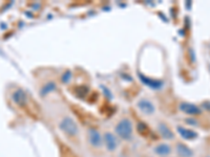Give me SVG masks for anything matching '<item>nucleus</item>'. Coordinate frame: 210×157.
Here are the masks:
<instances>
[{
    "mask_svg": "<svg viewBox=\"0 0 210 157\" xmlns=\"http://www.w3.org/2000/svg\"><path fill=\"white\" fill-rule=\"evenodd\" d=\"M176 150H177V155H179L180 157H192V155H193L192 150L188 148L186 145L181 143V142H179L177 145Z\"/></svg>",
    "mask_w": 210,
    "mask_h": 157,
    "instance_id": "9b49d317",
    "label": "nucleus"
},
{
    "mask_svg": "<svg viewBox=\"0 0 210 157\" xmlns=\"http://www.w3.org/2000/svg\"><path fill=\"white\" fill-rule=\"evenodd\" d=\"M69 74H71V72H69V71H67L66 74H64V77L62 78V81H63V82H67V81H68L69 78H71V77H68Z\"/></svg>",
    "mask_w": 210,
    "mask_h": 157,
    "instance_id": "ddd939ff",
    "label": "nucleus"
},
{
    "mask_svg": "<svg viewBox=\"0 0 210 157\" xmlns=\"http://www.w3.org/2000/svg\"><path fill=\"white\" fill-rule=\"evenodd\" d=\"M177 133L180 134V136L186 140H193L195 139L199 135L195 131H193V130L184 128V127H180V126L177 127Z\"/></svg>",
    "mask_w": 210,
    "mask_h": 157,
    "instance_id": "0eeeda50",
    "label": "nucleus"
},
{
    "mask_svg": "<svg viewBox=\"0 0 210 157\" xmlns=\"http://www.w3.org/2000/svg\"><path fill=\"white\" fill-rule=\"evenodd\" d=\"M133 123L128 118H122L116 126V133L121 139L129 140L133 137Z\"/></svg>",
    "mask_w": 210,
    "mask_h": 157,
    "instance_id": "f257e3e1",
    "label": "nucleus"
},
{
    "mask_svg": "<svg viewBox=\"0 0 210 157\" xmlns=\"http://www.w3.org/2000/svg\"><path fill=\"white\" fill-rule=\"evenodd\" d=\"M158 131H159V133H160V135L161 136L163 137L164 139H172L174 137V134H173V132L171 131L170 130V128L167 126V125H165V124H163V123H161V124H159V126H158Z\"/></svg>",
    "mask_w": 210,
    "mask_h": 157,
    "instance_id": "1a4fd4ad",
    "label": "nucleus"
},
{
    "mask_svg": "<svg viewBox=\"0 0 210 157\" xmlns=\"http://www.w3.org/2000/svg\"><path fill=\"white\" fill-rule=\"evenodd\" d=\"M12 99L14 101L15 104L19 105V106H24L26 104V94L24 93L23 90L21 89H18L16 90L12 95Z\"/></svg>",
    "mask_w": 210,
    "mask_h": 157,
    "instance_id": "9d476101",
    "label": "nucleus"
},
{
    "mask_svg": "<svg viewBox=\"0 0 210 157\" xmlns=\"http://www.w3.org/2000/svg\"><path fill=\"white\" fill-rule=\"evenodd\" d=\"M209 157H210V156H209Z\"/></svg>",
    "mask_w": 210,
    "mask_h": 157,
    "instance_id": "4468645a",
    "label": "nucleus"
},
{
    "mask_svg": "<svg viewBox=\"0 0 210 157\" xmlns=\"http://www.w3.org/2000/svg\"><path fill=\"white\" fill-rule=\"evenodd\" d=\"M153 152L161 157H167L171 153V147L168 143H159L153 148Z\"/></svg>",
    "mask_w": 210,
    "mask_h": 157,
    "instance_id": "6e6552de",
    "label": "nucleus"
},
{
    "mask_svg": "<svg viewBox=\"0 0 210 157\" xmlns=\"http://www.w3.org/2000/svg\"><path fill=\"white\" fill-rule=\"evenodd\" d=\"M61 131L64 132L67 136H76L79 132V127H78L77 123L72 120V117H64L62 121L59 124Z\"/></svg>",
    "mask_w": 210,
    "mask_h": 157,
    "instance_id": "f03ea898",
    "label": "nucleus"
},
{
    "mask_svg": "<svg viewBox=\"0 0 210 157\" xmlns=\"http://www.w3.org/2000/svg\"><path fill=\"white\" fill-rule=\"evenodd\" d=\"M56 88V85L54 83H50V84H47L46 86H44L43 87V89L41 90V94L42 95H44V94H47L50 91H52V90H54V89Z\"/></svg>",
    "mask_w": 210,
    "mask_h": 157,
    "instance_id": "f8f14e48",
    "label": "nucleus"
},
{
    "mask_svg": "<svg viewBox=\"0 0 210 157\" xmlns=\"http://www.w3.org/2000/svg\"><path fill=\"white\" fill-rule=\"evenodd\" d=\"M103 143L109 152L116 151V149L118 148V145H119L116 135L112 134V132H106V133L103 135Z\"/></svg>",
    "mask_w": 210,
    "mask_h": 157,
    "instance_id": "20e7f679",
    "label": "nucleus"
},
{
    "mask_svg": "<svg viewBox=\"0 0 210 157\" xmlns=\"http://www.w3.org/2000/svg\"><path fill=\"white\" fill-rule=\"evenodd\" d=\"M87 137L88 142H90V146L95 148H100L103 145V136L101 135L100 132L97 129H90L87 132Z\"/></svg>",
    "mask_w": 210,
    "mask_h": 157,
    "instance_id": "7ed1b4c3",
    "label": "nucleus"
},
{
    "mask_svg": "<svg viewBox=\"0 0 210 157\" xmlns=\"http://www.w3.org/2000/svg\"><path fill=\"white\" fill-rule=\"evenodd\" d=\"M180 110L189 115H198L202 113V110L200 107H198L195 104H190V103H186V102H183L180 104Z\"/></svg>",
    "mask_w": 210,
    "mask_h": 157,
    "instance_id": "423d86ee",
    "label": "nucleus"
},
{
    "mask_svg": "<svg viewBox=\"0 0 210 157\" xmlns=\"http://www.w3.org/2000/svg\"><path fill=\"white\" fill-rule=\"evenodd\" d=\"M137 107H138V109L141 111L142 113L147 114V115L153 114V113L155 112V105H153L150 101L146 100V99L140 100V101L138 102V104H137Z\"/></svg>",
    "mask_w": 210,
    "mask_h": 157,
    "instance_id": "39448f33",
    "label": "nucleus"
}]
</instances>
